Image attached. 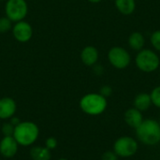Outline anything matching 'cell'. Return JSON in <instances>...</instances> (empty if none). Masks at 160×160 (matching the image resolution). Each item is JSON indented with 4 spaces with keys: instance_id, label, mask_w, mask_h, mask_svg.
Returning a JSON list of instances; mask_svg holds the SVG:
<instances>
[{
    "instance_id": "1",
    "label": "cell",
    "mask_w": 160,
    "mask_h": 160,
    "mask_svg": "<svg viewBox=\"0 0 160 160\" xmlns=\"http://www.w3.org/2000/svg\"><path fill=\"white\" fill-rule=\"evenodd\" d=\"M136 139L147 146H155L160 142V123L155 119H144L135 129Z\"/></svg>"
},
{
    "instance_id": "2",
    "label": "cell",
    "mask_w": 160,
    "mask_h": 160,
    "mask_svg": "<svg viewBox=\"0 0 160 160\" xmlns=\"http://www.w3.org/2000/svg\"><path fill=\"white\" fill-rule=\"evenodd\" d=\"M39 128L32 121H22L14 128L13 138L20 146H32L38 139Z\"/></svg>"
},
{
    "instance_id": "3",
    "label": "cell",
    "mask_w": 160,
    "mask_h": 160,
    "mask_svg": "<svg viewBox=\"0 0 160 160\" xmlns=\"http://www.w3.org/2000/svg\"><path fill=\"white\" fill-rule=\"evenodd\" d=\"M79 106L82 112L85 114L90 116H98L106 111L108 101L107 98L99 93H88L80 99Z\"/></svg>"
},
{
    "instance_id": "4",
    "label": "cell",
    "mask_w": 160,
    "mask_h": 160,
    "mask_svg": "<svg viewBox=\"0 0 160 160\" xmlns=\"http://www.w3.org/2000/svg\"><path fill=\"white\" fill-rule=\"evenodd\" d=\"M135 65L142 72L152 73L158 69L160 66V58L154 50L142 49L139 51L136 54Z\"/></svg>"
},
{
    "instance_id": "5",
    "label": "cell",
    "mask_w": 160,
    "mask_h": 160,
    "mask_svg": "<svg viewBox=\"0 0 160 160\" xmlns=\"http://www.w3.org/2000/svg\"><path fill=\"white\" fill-rule=\"evenodd\" d=\"M139 150V142L137 139L130 136H122L118 138L112 146V151L118 158H128L137 154Z\"/></svg>"
},
{
    "instance_id": "6",
    "label": "cell",
    "mask_w": 160,
    "mask_h": 160,
    "mask_svg": "<svg viewBox=\"0 0 160 160\" xmlns=\"http://www.w3.org/2000/svg\"><path fill=\"white\" fill-rule=\"evenodd\" d=\"M28 13V5L25 0H7L5 14L12 22L24 20Z\"/></svg>"
},
{
    "instance_id": "7",
    "label": "cell",
    "mask_w": 160,
    "mask_h": 160,
    "mask_svg": "<svg viewBox=\"0 0 160 160\" xmlns=\"http://www.w3.org/2000/svg\"><path fill=\"white\" fill-rule=\"evenodd\" d=\"M108 60L114 68L126 69L131 63V55L125 48L114 46L108 52Z\"/></svg>"
},
{
    "instance_id": "8",
    "label": "cell",
    "mask_w": 160,
    "mask_h": 160,
    "mask_svg": "<svg viewBox=\"0 0 160 160\" xmlns=\"http://www.w3.org/2000/svg\"><path fill=\"white\" fill-rule=\"evenodd\" d=\"M11 31L14 38L22 43L28 42L33 36V28L31 24L24 20L15 22Z\"/></svg>"
},
{
    "instance_id": "9",
    "label": "cell",
    "mask_w": 160,
    "mask_h": 160,
    "mask_svg": "<svg viewBox=\"0 0 160 160\" xmlns=\"http://www.w3.org/2000/svg\"><path fill=\"white\" fill-rule=\"evenodd\" d=\"M19 146L13 136H4L0 141V155L6 158H11L16 156Z\"/></svg>"
},
{
    "instance_id": "10",
    "label": "cell",
    "mask_w": 160,
    "mask_h": 160,
    "mask_svg": "<svg viewBox=\"0 0 160 160\" xmlns=\"http://www.w3.org/2000/svg\"><path fill=\"white\" fill-rule=\"evenodd\" d=\"M17 111L16 101L12 98L5 97L0 98V120H9Z\"/></svg>"
},
{
    "instance_id": "11",
    "label": "cell",
    "mask_w": 160,
    "mask_h": 160,
    "mask_svg": "<svg viewBox=\"0 0 160 160\" xmlns=\"http://www.w3.org/2000/svg\"><path fill=\"white\" fill-rule=\"evenodd\" d=\"M81 60L82 62L87 66V67H93L94 65H96L98 61V57H99V52L98 50L91 45L85 46L80 54Z\"/></svg>"
},
{
    "instance_id": "12",
    "label": "cell",
    "mask_w": 160,
    "mask_h": 160,
    "mask_svg": "<svg viewBox=\"0 0 160 160\" xmlns=\"http://www.w3.org/2000/svg\"><path fill=\"white\" fill-rule=\"evenodd\" d=\"M143 120L144 119L142 112L134 107L128 109L124 113V121L129 128H132L134 129H136L142 123Z\"/></svg>"
},
{
    "instance_id": "13",
    "label": "cell",
    "mask_w": 160,
    "mask_h": 160,
    "mask_svg": "<svg viewBox=\"0 0 160 160\" xmlns=\"http://www.w3.org/2000/svg\"><path fill=\"white\" fill-rule=\"evenodd\" d=\"M128 44L131 50L139 52V51L144 49L145 38L142 33L135 31L129 35V37L128 38Z\"/></svg>"
},
{
    "instance_id": "14",
    "label": "cell",
    "mask_w": 160,
    "mask_h": 160,
    "mask_svg": "<svg viewBox=\"0 0 160 160\" xmlns=\"http://www.w3.org/2000/svg\"><path fill=\"white\" fill-rule=\"evenodd\" d=\"M133 105H134L133 106L134 108H136L137 110H139L142 112L148 111L150 109V107L152 106V100H151L150 94H148V93L138 94L134 98Z\"/></svg>"
},
{
    "instance_id": "15",
    "label": "cell",
    "mask_w": 160,
    "mask_h": 160,
    "mask_svg": "<svg viewBox=\"0 0 160 160\" xmlns=\"http://www.w3.org/2000/svg\"><path fill=\"white\" fill-rule=\"evenodd\" d=\"M114 6L121 14L125 16H128L134 13L136 9V1L135 0H114Z\"/></svg>"
},
{
    "instance_id": "16",
    "label": "cell",
    "mask_w": 160,
    "mask_h": 160,
    "mask_svg": "<svg viewBox=\"0 0 160 160\" xmlns=\"http://www.w3.org/2000/svg\"><path fill=\"white\" fill-rule=\"evenodd\" d=\"M30 158L32 160H51V150L45 146H33L30 149Z\"/></svg>"
},
{
    "instance_id": "17",
    "label": "cell",
    "mask_w": 160,
    "mask_h": 160,
    "mask_svg": "<svg viewBox=\"0 0 160 160\" xmlns=\"http://www.w3.org/2000/svg\"><path fill=\"white\" fill-rule=\"evenodd\" d=\"M150 43L155 51L160 52V30H156L151 34Z\"/></svg>"
},
{
    "instance_id": "18",
    "label": "cell",
    "mask_w": 160,
    "mask_h": 160,
    "mask_svg": "<svg viewBox=\"0 0 160 160\" xmlns=\"http://www.w3.org/2000/svg\"><path fill=\"white\" fill-rule=\"evenodd\" d=\"M150 97H151V100H152V105L160 109V85L155 87L151 91Z\"/></svg>"
},
{
    "instance_id": "19",
    "label": "cell",
    "mask_w": 160,
    "mask_h": 160,
    "mask_svg": "<svg viewBox=\"0 0 160 160\" xmlns=\"http://www.w3.org/2000/svg\"><path fill=\"white\" fill-rule=\"evenodd\" d=\"M12 22L8 17L0 18V33H7L12 29Z\"/></svg>"
},
{
    "instance_id": "20",
    "label": "cell",
    "mask_w": 160,
    "mask_h": 160,
    "mask_svg": "<svg viewBox=\"0 0 160 160\" xmlns=\"http://www.w3.org/2000/svg\"><path fill=\"white\" fill-rule=\"evenodd\" d=\"M14 128H15V127L9 121L5 122L1 127V132L3 134V136H13Z\"/></svg>"
},
{
    "instance_id": "21",
    "label": "cell",
    "mask_w": 160,
    "mask_h": 160,
    "mask_svg": "<svg viewBox=\"0 0 160 160\" xmlns=\"http://www.w3.org/2000/svg\"><path fill=\"white\" fill-rule=\"evenodd\" d=\"M58 145V142L54 137H49L46 141H45V147L48 148L49 150H54Z\"/></svg>"
},
{
    "instance_id": "22",
    "label": "cell",
    "mask_w": 160,
    "mask_h": 160,
    "mask_svg": "<svg viewBox=\"0 0 160 160\" xmlns=\"http://www.w3.org/2000/svg\"><path fill=\"white\" fill-rule=\"evenodd\" d=\"M98 93L100 95H102L104 98H109V97H111L112 95V88L110 85H103V86L100 87Z\"/></svg>"
},
{
    "instance_id": "23",
    "label": "cell",
    "mask_w": 160,
    "mask_h": 160,
    "mask_svg": "<svg viewBox=\"0 0 160 160\" xmlns=\"http://www.w3.org/2000/svg\"><path fill=\"white\" fill-rule=\"evenodd\" d=\"M101 160H118V157L113 151H106L102 155Z\"/></svg>"
},
{
    "instance_id": "24",
    "label": "cell",
    "mask_w": 160,
    "mask_h": 160,
    "mask_svg": "<svg viewBox=\"0 0 160 160\" xmlns=\"http://www.w3.org/2000/svg\"><path fill=\"white\" fill-rule=\"evenodd\" d=\"M93 72L97 75V76H101L103 73H104V68L102 65H99V64H96L93 66Z\"/></svg>"
},
{
    "instance_id": "25",
    "label": "cell",
    "mask_w": 160,
    "mask_h": 160,
    "mask_svg": "<svg viewBox=\"0 0 160 160\" xmlns=\"http://www.w3.org/2000/svg\"><path fill=\"white\" fill-rule=\"evenodd\" d=\"M9 122H10L14 127H16V126H17V125H19L22 121H21V119H20L19 117H17V116H15V115H14V116H12V117L9 119Z\"/></svg>"
},
{
    "instance_id": "26",
    "label": "cell",
    "mask_w": 160,
    "mask_h": 160,
    "mask_svg": "<svg viewBox=\"0 0 160 160\" xmlns=\"http://www.w3.org/2000/svg\"><path fill=\"white\" fill-rule=\"evenodd\" d=\"M90 3H93V4H98V3H100L102 0H88Z\"/></svg>"
},
{
    "instance_id": "27",
    "label": "cell",
    "mask_w": 160,
    "mask_h": 160,
    "mask_svg": "<svg viewBox=\"0 0 160 160\" xmlns=\"http://www.w3.org/2000/svg\"><path fill=\"white\" fill-rule=\"evenodd\" d=\"M58 160H68V159H67V158H59Z\"/></svg>"
},
{
    "instance_id": "28",
    "label": "cell",
    "mask_w": 160,
    "mask_h": 160,
    "mask_svg": "<svg viewBox=\"0 0 160 160\" xmlns=\"http://www.w3.org/2000/svg\"><path fill=\"white\" fill-rule=\"evenodd\" d=\"M0 1H6V0H0Z\"/></svg>"
}]
</instances>
